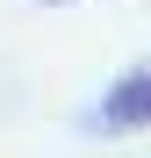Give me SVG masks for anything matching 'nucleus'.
<instances>
[{
	"label": "nucleus",
	"mask_w": 151,
	"mask_h": 158,
	"mask_svg": "<svg viewBox=\"0 0 151 158\" xmlns=\"http://www.w3.org/2000/svg\"><path fill=\"white\" fill-rule=\"evenodd\" d=\"M151 122V65L122 72L108 94H101V129H115V137H130V129Z\"/></svg>",
	"instance_id": "nucleus-1"
}]
</instances>
